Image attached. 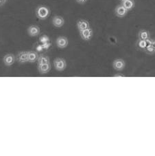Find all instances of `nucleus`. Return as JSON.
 <instances>
[{
	"label": "nucleus",
	"mask_w": 155,
	"mask_h": 156,
	"mask_svg": "<svg viewBox=\"0 0 155 156\" xmlns=\"http://www.w3.org/2000/svg\"><path fill=\"white\" fill-rule=\"evenodd\" d=\"M128 10L122 4L118 5L115 9V14L119 18L124 17L128 14Z\"/></svg>",
	"instance_id": "6e6552de"
},
{
	"label": "nucleus",
	"mask_w": 155,
	"mask_h": 156,
	"mask_svg": "<svg viewBox=\"0 0 155 156\" xmlns=\"http://www.w3.org/2000/svg\"><path fill=\"white\" fill-rule=\"evenodd\" d=\"M50 15V10L49 8L43 5H41L36 9V17L40 20H47Z\"/></svg>",
	"instance_id": "f257e3e1"
},
{
	"label": "nucleus",
	"mask_w": 155,
	"mask_h": 156,
	"mask_svg": "<svg viewBox=\"0 0 155 156\" xmlns=\"http://www.w3.org/2000/svg\"><path fill=\"white\" fill-rule=\"evenodd\" d=\"M138 38L139 39L146 40L150 38V34L146 30H141L138 33Z\"/></svg>",
	"instance_id": "2eb2a0df"
},
{
	"label": "nucleus",
	"mask_w": 155,
	"mask_h": 156,
	"mask_svg": "<svg viewBox=\"0 0 155 156\" xmlns=\"http://www.w3.org/2000/svg\"><path fill=\"white\" fill-rule=\"evenodd\" d=\"M8 0H0V7L3 6L4 4H6Z\"/></svg>",
	"instance_id": "5701e85b"
},
{
	"label": "nucleus",
	"mask_w": 155,
	"mask_h": 156,
	"mask_svg": "<svg viewBox=\"0 0 155 156\" xmlns=\"http://www.w3.org/2000/svg\"><path fill=\"white\" fill-rule=\"evenodd\" d=\"M56 44H57V47L60 49H64L68 46L69 41L68 39L66 37L60 36L58 37L56 41Z\"/></svg>",
	"instance_id": "20e7f679"
},
{
	"label": "nucleus",
	"mask_w": 155,
	"mask_h": 156,
	"mask_svg": "<svg viewBox=\"0 0 155 156\" xmlns=\"http://www.w3.org/2000/svg\"><path fill=\"white\" fill-rule=\"evenodd\" d=\"M117 76H118V77H121V76L124 77L125 75L122 74H115V75H114V77H117Z\"/></svg>",
	"instance_id": "393cba45"
},
{
	"label": "nucleus",
	"mask_w": 155,
	"mask_h": 156,
	"mask_svg": "<svg viewBox=\"0 0 155 156\" xmlns=\"http://www.w3.org/2000/svg\"><path fill=\"white\" fill-rule=\"evenodd\" d=\"M144 51H145L147 54H148V55H153V54L155 53V50H154V48L152 47V45L146 47Z\"/></svg>",
	"instance_id": "6ab92c4d"
},
{
	"label": "nucleus",
	"mask_w": 155,
	"mask_h": 156,
	"mask_svg": "<svg viewBox=\"0 0 155 156\" xmlns=\"http://www.w3.org/2000/svg\"><path fill=\"white\" fill-rule=\"evenodd\" d=\"M76 1L80 4H84L86 3L88 0H76Z\"/></svg>",
	"instance_id": "4be33fe9"
},
{
	"label": "nucleus",
	"mask_w": 155,
	"mask_h": 156,
	"mask_svg": "<svg viewBox=\"0 0 155 156\" xmlns=\"http://www.w3.org/2000/svg\"><path fill=\"white\" fill-rule=\"evenodd\" d=\"M54 66L56 70L63 72L67 68V62L63 58H57L54 61Z\"/></svg>",
	"instance_id": "f03ea898"
},
{
	"label": "nucleus",
	"mask_w": 155,
	"mask_h": 156,
	"mask_svg": "<svg viewBox=\"0 0 155 156\" xmlns=\"http://www.w3.org/2000/svg\"><path fill=\"white\" fill-rule=\"evenodd\" d=\"M93 35V30L89 28L84 30L80 31V36L84 41H90Z\"/></svg>",
	"instance_id": "7ed1b4c3"
},
{
	"label": "nucleus",
	"mask_w": 155,
	"mask_h": 156,
	"mask_svg": "<svg viewBox=\"0 0 155 156\" xmlns=\"http://www.w3.org/2000/svg\"><path fill=\"white\" fill-rule=\"evenodd\" d=\"M152 47L154 48V50H155V39H152Z\"/></svg>",
	"instance_id": "b1692460"
},
{
	"label": "nucleus",
	"mask_w": 155,
	"mask_h": 156,
	"mask_svg": "<svg viewBox=\"0 0 155 156\" xmlns=\"http://www.w3.org/2000/svg\"><path fill=\"white\" fill-rule=\"evenodd\" d=\"M120 1H124V0H120Z\"/></svg>",
	"instance_id": "a878e982"
},
{
	"label": "nucleus",
	"mask_w": 155,
	"mask_h": 156,
	"mask_svg": "<svg viewBox=\"0 0 155 156\" xmlns=\"http://www.w3.org/2000/svg\"><path fill=\"white\" fill-rule=\"evenodd\" d=\"M42 45H43V47L44 50H48L51 47L52 44H51L50 41H49V42L45 43V44H42Z\"/></svg>",
	"instance_id": "412c9836"
},
{
	"label": "nucleus",
	"mask_w": 155,
	"mask_h": 156,
	"mask_svg": "<svg viewBox=\"0 0 155 156\" xmlns=\"http://www.w3.org/2000/svg\"><path fill=\"white\" fill-rule=\"evenodd\" d=\"M39 53L36 51H28V57L29 63H35L39 58Z\"/></svg>",
	"instance_id": "ddd939ff"
},
{
	"label": "nucleus",
	"mask_w": 155,
	"mask_h": 156,
	"mask_svg": "<svg viewBox=\"0 0 155 156\" xmlns=\"http://www.w3.org/2000/svg\"><path fill=\"white\" fill-rule=\"evenodd\" d=\"M44 50V48H43V45H42V44H40V45H37V46L36 47V51L37 52H39V53H41V52H42Z\"/></svg>",
	"instance_id": "aec40b11"
},
{
	"label": "nucleus",
	"mask_w": 155,
	"mask_h": 156,
	"mask_svg": "<svg viewBox=\"0 0 155 156\" xmlns=\"http://www.w3.org/2000/svg\"><path fill=\"white\" fill-rule=\"evenodd\" d=\"M136 45L138 49L141 50H143L146 49V40H141V39H138L137 43H136Z\"/></svg>",
	"instance_id": "f3484780"
},
{
	"label": "nucleus",
	"mask_w": 155,
	"mask_h": 156,
	"mask_svg": "<svg viewBox=\"0 0 155 156\" xmlns=\"http://www.w3.org/2000/svg\"><path fill=\"white\" fill-rule=\"evenodd\" d=\"M27 32H28V34H29V36L35 37L39 35L40 33H41V30H40V28L38 26L32 25L28 27Z\"/></svg>",
	"instance_id": "0eeeda50"
},
{
	"label": "nucleus",
	"mask_w": 155,
	"mask_h": 156,
	"mask_svg": "<svg viewBox=\"0 0 155 156\" xmlns=\"http://www.w3.org/2000/svg\"><path fill=\"white\" fill-rule=\"evenodd\" d=\"M16 59H17V61L19 63H28V52H26V51H22V52H19Z\"/></svg>",
	"instance_id": "9b49d317"
},
{
	"label": "nucleus",
	"mask_w": 155,
	"mask_h": 156,
	"mask_svg": "<svg viewBox=\"0 0 155 156\" xmlns=\"http://www.w3.org/2000/svg\"><path fill=\"white\" fill-rule=\"evenodd\" d=\"M50 41V37L45 35V34H43V35H41V37H39V42L41 43V44H45V43H47V42H49Z\"/></svg>",
	"instance_id": "a211bd4d"
},
{
	"label": "nucleus",
	"mask_w": 155,
	"mask_h": 156,
	"mask_svg": "<svg viewBox=\"0 0 155 156\" xmlns=\"http://www.w3.org/2000/svg\"><path fill=\"white\" fill-rule=\"evenodd\" d=\"M51 69V64L50 63H44V64H39L38 65V70L40 74H47Z\"/></svg>",
	"instance_id": "f8f14e48"
},
{
	"label": "nucleus",
	"mask_w": 155,
	"mask_h": 156,
	"mask_svg": "<svg viewBox=\"0 0 155 156\" xmlns=\"http://www.w3.org/2000/svg\"><path fill=\"white\" fill-rule=\"evenodd\" d=\"M128 11H130L135 7V2L134 0H124L122 1L121 4Z\"/></svg>",
	"instance_id": "4468645a"
},
{
	"label": "nucleus",
	"mask_w": 155,
	"mask_h": 156,
	"mask_svg": "<svg viewBox=\"0 0 155 156\" xmlns=\"http://www.w3.org/2000/svg\"><path fill=\"white\" fill-rule=\"evenodd\" d=\"M15 61H16L15 56L11 53L7 54V55H5L3 58V62L4 65L8 67L12 66L13 64L15 63Z\"/></svg>",
	"instance_id": "39448f33"
},
{
	"label": "nucleus",
	"mask_w": 155,
	"mask_h": 156,
	"mask_svg": "<svg viewBox=\"0 0 155 156\" xmlns=\"http://www.w3.org/2000/svg\"><path fill=\"white\" fill-rule=\"evenodd\" d=\"M77 28L79 32L84 30L90 28V23L89 21L85 20H79L76 23Z\"/></svg>",
	"instance_id": "9d476101"
},
{
	"label": "nucleus",
	"mask_w": 155,
	"mask_h": 156,
	"mask_svg": "<svg viewBox=\"0 0 155 156\" xmlns=\"http://www.w3.org/2000/svg\"><path fill=\"white\" fill-rule=\"evenodd\" d=\"M48 63H50L49 56L44 55H41L39 56V58L37 59V63H38V65H39V64H44Z\"/></svg>",
	"instance_id": "dca6fc26"
},
{
	"label": "nucleus",
	"mask_w": 155,
	"mask_h": 156,
	"mask_svg": "<svg viewBox=\"0 0 155 156\" xmlns=\"http://www.w3.org/2000/svg\"><path fill=\"white\" fill-rule=\"evenodd\" d=\"M113 68L117 71H122L125 68L126 63L124 59L116 58L113 63Z\"/></svg>",
	"instance_id": "423d86ee"
},
{
	"label": "nucleus",
	"mask_w": 155,
	"mask_h": 156,
	"mask_svg": "<svg viewBox=\"0 0 155 156\" xmlns=\"http://www.w3.org/2000/svg\"><path fill=\"white\" fill-rule=\"evenodd\" d=\"M52 24L53 26L57 28H62L65 24V20L61 16L56 15L52 19Z\"/></svg>",
	"instance_id": "1a4fd4ad"
}]
</instances>
